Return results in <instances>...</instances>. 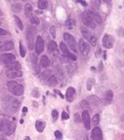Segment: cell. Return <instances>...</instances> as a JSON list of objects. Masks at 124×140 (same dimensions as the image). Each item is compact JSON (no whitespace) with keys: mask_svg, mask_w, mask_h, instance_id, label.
Listing matches in <instances>:
<instances>
[{"mask_svg":"<svg viewBox=\"0 0 124 140\" xmlns=\"http://www.w3.org/2000/svg\"><path fill=\"white\" fill-rule=\"evenodd\" d=\"M50 73H51V72L49 71V70H46L45 72H43V73H42V77H41L42 79H46V80H48V78L51 76Z\"/></svg>","mask_w":124,"mask_h":140,"instance_id":"obj_35","label":"cell"},{"mask_svg":"<svg viewBox=\"0 0 124 140\" xmlns=\"http://www.w3.org/2000/svg\"><path fill=\"white\" fill-rule=\"evenodd\" d=\"M55 71H56V74H57V77L60 78V79H63L64 77V69L61 66L59 65H56L55 66Z\"/></svg>","mask_w":124,"mask_h":140,"instance_id":"obj_20","label":"cell"},{"mask_svg":"<svg viewBox=\"0 0 124 140\" xmlns=\"http://www.w3.org/2000/svg\"><path fill=\"white\" fill-rule=\"evenodd\" d=\"M81 34L85 39H87L92 46H96L97 44V37L87 28V27H81Z\"/></svg>","mask_w":124,"mask_h":140,"instance_id":"obj_3","label":"cell"},{"mask_svg":"<svg viewBox=\"0 0 124 140\" xmlns=\"http://www.w3.org/2000/svg\"><path fill=\"white\" fill-rule=\"evenodd\" d=\"M5 35H7V31H5L4 29L0 28V36H5Z\"/></svg>","mask_w":124,"mask_h":140,"instance_id":"obj_45","label":"cell"},{"mask_svg":"<svg viewBox=\"0 0 124 140\" xmlns=\"http://www.w3.org/2000/svg\"><path fill=\"white\" fill-rule=\"evenodd\" d=\"M35 35H36V30L32 27H29L26 31V39L28 48L30 49H33L35 46Z\"/></svg>","mask_w":124,"mask_h":140,"instance_id":"obj_6","label":"cell"},{"mask_svg":"<svg viewBox=\"0 0 124 140\" xmlns=\"http://www.w3.org/2000/svg\"><path fill=\"white\" fill-rule=\"evenodd\" d=\"M7 67H8V70H20L22 66H21V64H20V63H18V62H13V63H11V64H8V65L7 66Z\"/></svg>","mask_w":124,"mask_h":140,"instance_id":"obj_23","label":"cell"},{"mask_svg":"<svg viewBox=\"0 0 124 140\" xmlns=\"http://www.w3.org/2000/svg\"><path fill=\"white\" fill-rule=\"evenodd\" d=\"M93 85H94V78H89L87 80V90L91 91Z\"/></svg>","mask_w":124,"mask_h":140,"instance_id":"obj_30","label":"cell"},{"mask_svg":"<svg viewBox=\"0 0 124 140\" xmlns=\"http://www.w3.org/2000/svg\"><path fill=\"white\" fill-rule=\"evenodd\" d=\"M75 95H76V91L74 88L69 87L66 91V94H65V98L68 102H72L75 99Z\"/></svg>","mask_w":124,"mask_h":140,"instance_id":"obj_16","label":"cell"},{"mask_svg":"<svg viewBox=\"0 0 124 140\" xmlns=\"http://www.w3.org/2000/svg\"><path fill=\"white\" fill-rule=\"evenodd\" d=\"M78 47H79V50L83 55H87L91 49V46L89 43H87L84 39H80L79 43H78Z\"/></svg>","mask_w":124,"mask_h":140,"instance_id":"obj_8","label":"cell"},{"mask_svg":"<svg viewBox=\"0 0 124 140\" xmlns=\"http://www.w3.org/2000/svg\"><path fill=\"white\" fill-rule=\"evenodd\" d=\"M19 48H20V53H21V56H22V57H24L25 53H26V50H25L24 47V45H23V42H22V41H20V43H19Z\"/></svg>","mask_w":124,"mask_h":140,"instance_id":"obj_33","label":"cell"},{"mask_svg":"<svg viewBox=\"0 0 124 140\" xmlns=\"http://www.w3.org/2000/svg\"><path fill=\"white\" fill-rule=\"evenodd\" d=\"M81 107H83V108H88L89 107H90V104H89V102L88 101H86V100H83L82 102H81Z\"/></svg>","mask_w":124,"mask_h":140,"instance_id":"obj_39","label":"cell"},{"mask_svg":"<svg viewBox=\"0 0 124 140\" xmlns=\"http://www.w3.org/2000/svg\"><path fill=\"white\" fill-rule=\"evenodd\" d=\"M65 68L67 70V72L69 73V75H73L76 71V66L75 64H72V61H70L69 63L65 64Z\"/></svg>","mask_w":124,"mask_h":140,"instance_id":"obj_18","label":"cell"},{"mask_svg":"<svg viewBox=\"0 0 124 140\" xmlns=\"http://www.w3.org/2000/svg\"><path fill=\"white\" fill-rule=\"evenodd\" d=\"M27 110H28V108H27L26 107H24L23 108V111H24V112H27Z\"/></svg>","mask_w":124,"mask_h":140,"instance_id":"obj_47","label":"cell"},{"mask_svg":"<svg viewBox=\"0 0 124 140\" xmlns=\"http://www.w3.org/2000/svg\"><path fill=\"white\" fill-rule=\"evenodd\" d=\"M12 10L13 11H15V12H19V11H21V9H22V5L20 4V3H16V4H14V5H12Z\"/></svg>","mask_w":124,"mask_h":140,"instance_id":"obj_32","label":"cell"},{"mask_svg":"<svg viewBox=\"0 0 124 140\" xmlns=\"http://www.w3.org/2000/svg\"><path fill=\"white\" fill-rule=\"evenodd\" d=\"M48 49H49V51L51 52V53H53L55 50H57V44H56V42H54V41H50V43H49Z\"/></svg>","mask_w":124,"mask_h":140,"instance_id":"obj_26","label":"cell"},{"mask_svg":"<svg viewBox=\"0 0 124 140\" xmlns=\"http://www.w3.org/2000/svg\"><path fill=\"white\" fill-rule=\"evenodd\" d=\"M14 19H15V23H16V24H17L18 28H19L20 30H23V29H24V25H23L22 21L20 20V18L17 17V16H14Z\"/></svg>","mask_w":124,"mask_h":140,"instance_id":"obj_31","label":"cell"},{"mask_svg":"<svg viewBox=\"0 0 124 140\" xmlns=\"http://www.w3.org/2000/svg\"><path fill=\"white\" fill-rule=\"evenodd\" d=\"M99 120H100V116L98 114H96V115H94L93 118H92V123H93V125H97L98 123H99Z\"/></svg>","mask_w":124,"mask_h":140,"instance_id":"obj_36","label":"cell"},{"mask_svg":"<svg viewBox=\"0 0 124 140\" xmlns=\"http://www.w3.org/2000/svg\"><path fill=\"white\" fill-rule=\"evenodd\" d=\"M8 89L10 93L16 96H20L24 93V86L18 84L15 81H8Z\"/></svg>","mask_w":124,"mask_h":140,"instance_id":"obj_2","label":"cell"},{"mask_svg":"<svg viewBox=\"0 0 124 140\" xmlns=\"http://www.w3.org/2000/svg\"><path fill=\"white\" fill-rule=\"evenodd\" d=\"M13 47L14 45L12 41H7L0 46V50H10L11 49H13Z\"/></svg>","mask_w":124,"mask_h":140,"instance_id":"obj_19","label":"cell"},{"mask_svg":"<svg viewBox=\"0 0 124 140\" xmlns=\"http://www.w3.org/2000/svg\"><path fill=\"white\" fill-rule=\"evenodd\" d=\"M81 19H82V22L85 24V26L89 27V28H92V29H94L95 28V23L92 22V20L88 16V14L86 12L82 13L81 15Z\"/></svg>","mask_w":124,"mask_h":140,"instance_id":"obj_10","label":"cell"},{"mask_svg":"<svg viewBox=\"0 0 124 140\" xmlns=\"http://www.w3.org/2000/svg\"><path fill=\"white\" fill-rule=\"evenodd\" d=\"M0 140H4V139H1V138H0Z\"/></svg>","mask_w":124,"mask_h":140,"instance_id":"obj_50","label":"cell"},{"mask_svg":"<svg viewBox=\"0 0 124 140\" xmlns=\"http://www.w3.org/2000/svg\"><path fill=\"white\" fill-rule=\"evenodd\" d=\"M24 12H25V15H26V17H28V18H30L33 14V7H32V5L31 4H29V3H27L26 5H25L24 7Z\"/></svg>","mask_w":124,"mask_h":140,"instance_id":"obj_22","label":"cell"},{"mask_svg":"<svg viewBox=\"0 0 124 140\" xmlns=\"http://www.w3.org/2000/svg\"><path fill=\"white\" fill-rule=\"evenodd\" d=\"M89 101H90L89 104H92L94 107H101L102 106V103H103L100 98L96 97V96H93V95H92L89 98Z\"/></svg>","mask_w":124,"mask_h":140,"instance_id":"obj_17","label":"cell"},{"mask_svg":"<svg viewBox=\"0 0 124 140\" xmlns=\"http://www.w3.org/2000/svg\"><path fill=\"white\" fill-rule=\"evenodd\" d=\"M0 23H1V22H0Z\"/></svg>","mask_w":124,"mask_h":140,"instance_id":"obj_51","label":"cell"},{"mask_svg":"<svg viewBox=\"0 0 124 140\" xmlns=\"http://www.w3.org/2000/svg\"><path fill=\"white\" fill-rule=\"evenodd\" d=\"M75 121L77 122V123L80 121V116H79L78 113H76V114H75Z\"/></svg>","mask_w":124,"mask_h":140,"instance_id":"obj_43","label":"cell"},{"mask_svg":"<svg viewBox=\"0 0 124 140\" xmlns=\"http://www.w3.org/2000/svg\"><path fill=\"white\" fill-rule=\"evenodd\" d=\"M112 98H113V93L112 91H106V93H104V100H105V103L108 104L112 101Z\"/></svg>","mask_w":124,"mask_h":140,"instance_id":"obj_24","label":"cell"},{"mask_svg":"<svg viewBox=\"0 0 124 140\" xmlns=\"http://www.w3.org/2000/svg\"><path fill=\"white\" fill-rule=\"evenodd\" d=\"M40 65H41L43 67H45V68H47V67L50 66V59L48 58V56L44 55V56L41 57V59H40Z\"/></svg>","mask_w":124,"mask_h":140,"instance_id":"obj_21","label":"cell"},{"mask_svg":"<svg viewBox=\"0 0 124 140\" xmlns=\"http://www.w3.org/2000/svg\"><path fill=\"white\" fill-rule=\"evenodd\" d=\"M15 55H13L12 53H3L0 55V61L7 65L15 62Z\"/></svg>","mask_w":124,"mask_h":140,"instance_id":"obj_7","label":"cell"},{"mask_svg":"<svg viewBox=\"0 0 124 140\" xmlns=\"http://www.w3.org/2000/svg\"><path fill=\"white\" fill-rule=\"evenodd\" d=\"M58 83V79L54 75H51L50 78H48V84L50 86H55Z\"/></svg>","mask_w":124,"mask_h":140,"instance_id":"obj_25","label":"cell"},{"mask_svg":"<svg viewBox=\"0 0 124 140\" xmlns=\"http://www.w3.org/2000/svg\"><path fill=\"white\" fill-rule=\"evenodd\" d=\"M30 21H31V23H33V24H35V25H37L38 23H39V19L36 16V15H32L30 18Z\"/></svg>","mask_w":124,"mask_h":140,"instance_id":"obj_34","label":"cell"},{"mask_svg":"<svg viewBox=\"0 0 124 140\" xmlns=\"http://www.w3.org/2000/svg\"><path fill=\"white\" fill-rule=\"evenodd\" d=\"M2 121H3V119H0V131H1V128H2Z\"/></svg>","mask_w":124,"mask_h":140,"instance_id":"obj_48","label":"cell"},{"mask_svg":"<svg viewBox=\"0 0 124 140\" xmlns=\"http://www.w3.org/2000/svg\"><path fill=\"white\" fill-rule=\"evenodd\" d=\"M62 118H63V119H69V115L66 112H63L62 113Z\"/></svg>","mask_w":124,"mask_h":140,"instance_id":"obj_44","label":"cell"},{"mask_svg":"<svg viewBox=\"0 0 124 140\" xmlns=\"http://www.w3.org/2000/svg\"><path fill=\"white\" fill-rule=\"evenodd\" d=\"M21 106V102L18 100H14L12 98H7V100L4 103V109L7 114L8 115H13L15 114Z\"/></svg>","mask_w":124,"mask_h":140,"instance_id":"obj_1","label":"cell"},{"mask_svg":"<svg viewBox=\"0 0 124 140\" xmlns=\"http://www.w3.org/2000/svg\"><path fill=\"white\" fill-rule=\"evenodd\" d=\"M82 120L84 122V125L86 127L87 130H89L91 128V118H90V114L87 110H84L82 113Z\"/></svg>","mask_w":124,"mask_h":140,"instance_id":"obj_13","label":"cell"},{"mask_svg":"<svg viewBox=\"0 0 124 140\" xmlns=\"http://www.w3.org/2000/svg\"><path fill=\"white\" fill-rule=\"evenodd\" d=\"M76 140H88L86 136H84L82 133H78L77 135H76Z\"/></svg>","mask_w":124,"mask_h":140,"instance_id":"obj_37","label":"cell"},{"mask_svg":"<svg viewBox=\"0 0 124 140\" xmlns=\"http://www.w3.org/2000/svg\"><path fill=\"white\" fill-rule=\"evenodd\" d=\"M64 44L66 46H68L74 52H77V48H76V40L75 38L68 33H64Z\"/></svg>","mask_w":124,"mask_h":140,"instance_id":"obj_4","label":"cell"},{"mask_svg":"<svg viewBox=\"0 0 124 140\" xmlns=\"http://www.w3.org/2000/svg\"><path fill=\"white\" fill-rule=\"evenodd\" d=\"M86 13L88 14V16L92 20V22L94 23H98V24L102 23L103 19H102V17H101V15H100L99 13H97V12H95L93 10H89Z\"/></svg>","mask_w":124,"mask_h":140,"instance_id":"obj_9","label":"cell"},{"mask_svg":"<svg viewBox=\"0 0 124 140\" xmlns=\"http://www.w3.org/2000/svg\"><path fill=\"white\" fill-rule=\"evenodd\" d=\"M54 136H55V137L57 138V139L61 140L63 138V135H62V133L60 132V131H56L55 133H54Z\"/></svg>","mask_w":124,"mask_h":140,"instance_id":"obj_40","label":"cell"},{"mask_svg":"<svg viewBox=\"0 0 124 140\" xmlns=\"http://www.w3.org/2000/svg\"><path fill=\"white\" fill-rule=\"evenodd\" d=\"M79 3H80L81 5H83L84 7H87V6H88V5H87V3H86L85 1H79Z\"/></svg>","mask_w":124,"mask_h":140,"instance_id":"obj_46","label":"cell"},{"mask_svg":"<svg viewBox=\"0 0 124 140\" xmlns=\"http://www.w3.org/2000/svg\"><path fill=\"white\" fill-rule=\"evenodd\" d=\"M44 49V41L40 36L36 37V51L37 54H40Z\"/></svg>","mask_w":124,"mask_h":140,"instance_id":"obj_12","label":"cell"},{"mask_svg":"<svg viewBox=\"0 0 124 140\" xmlns=\"http://www.w3.org/2000/svg\"><path fill=\"white\" fill-rule=\"evenodd\" d=\"M113 43H114V39L111 36L109 35H105L103 37V46L106 49H111L113 47Z\"/></svg>","mask_w":124,"mask_h":140,"instance_id":"obj_11","label":"cell"},{"mask_svg":"<svg viewBox=\"0 0 124 140\" xmlns=\"http://www.w3.org/2000/svg\"><path fill=\"white\" fill-rule=\"evenodd\" d=\"M14 130H15V125L11 121H9L8 119H3L1 131H3L6 135L10 136V135H12L14 133Z\"/></svg>","mask_w":124,"mask_h":140,"instance_id":"obj_5","label":"cell"},{"mask_svg":"<svg viewBox=\"0 0 124 140\" xmlns=\"http://www.w3.org/2000/svg\"><path fill=\"white\" fill-rule=\"evenodd\" d=\"M36 130L38 131V132H43V130H44V128H45V122H43V121H36Z\"/></svg>","mask_w":124,"mask_h":140,"instance_id":"obj_27","label":"cell"},{"mask_svg":"<svg viewBox=\"0 0 124 140\" xmlns=\"http://www.w3.org/2000/svg\"><path fill=\"white\" fill-rule=\"evenodd\" d=\"M6 75L9 78H16L23 76V72L21 70H8L6 72Z\"/></svg>","mask_w":124,"mask_h":140,"instance_id":"obj_14","label":"cell"},{"mask_svg":"<svg viewBox=\"0 0 124 140\" xmlns=\"http://www.w3.org/2000/svg\"><path fill=\"white\" fill-rule=\"evenodd\" d=\"M32 95L34 97H38L39 96V93H38V90L37 89H35L33 92H32Z\"/></svg>","mask_w":124,"mask_h":140,"instance_id":"obj_42","label":"cell"},{"mask_svg":"<svg viewBox=\"0 0 124 140\" xmlns=\"http://www.w3.org/2000/svg\"><path fill=\"white\" fill-rule=\"evenodd\" d=\"M50 32L51 37H52L53 38H55V37H56V28H55L54 26H51L50 28Z\"/></svg>","mask_w":124,"mask_h":140,"instance_id":"obj_38","label":"cell"},{"mask_svg":"<svg viewBox=\"0 0 124 140\" xmlns=\"http://www.w3.org/2000/svg\"><path fill=\"white\" fill-rule=\"evenodd\" d=\"M2 15H3V12H2V10L0 9V16H2Z\"/></svg>","mask_w":124,"mask_h":140,"instance_id":"obj_49","label":"cell"},{"mask_svg":"<svg viewBox=\"0 0 124 140\" xmlns=\"http://www.w3.org/2000/svg\"><path fill=\"white\" fill-rule=\"evenodd\" d=\"M65 25L68 27V29H73L75 25H76V22L73 19H68L66 22H65Z\"/></svg>","mask_w":124,"mask_h":140,"instance_id":"obj_29","label":"cell"},{"mask_svg":"<svg viewBox=\"0 0 124 140\" xmlns=\"http://www.w3.org/2000/svg\"><path fill=\"white\" fill-rule=\"evenodd\" d=\"M49 4H48V1L46 0H39L38 1V8L40 9H46L48 8Z\"/></svg>","mask_w":124,"mask_h":140,"instance_id":"obj_28","label":"cell"},{"mask_svg":"<svg viewBox=\"0 0 124 140\" xmlns=\"http://www.w3.org/2000/svg\"><path fill=\"white\" fill-rule=\"evenodd\" d=\"M92 140H102L103 139V134H102V130L99 127H95L93 128L92 132Z\"/></svg>","mask_w":124,"mask_h":140,"instance_id":"obj_15","label":"cell"},{"mask_svg":"<svg viewBox=\"0 0 124 140\" xmlns=\"http://www.w3.org/2000/svg\"><path fill=\"white\" fill-rule=\"evenodd\" d=\"M51 115H52V119H53V120H56V119H57V118H58V111H57V110H52Z\"/></svg>","mask_w":124,"mask_h":140,"instance_id":"obj_41","label":"cell"}]
</instances>
